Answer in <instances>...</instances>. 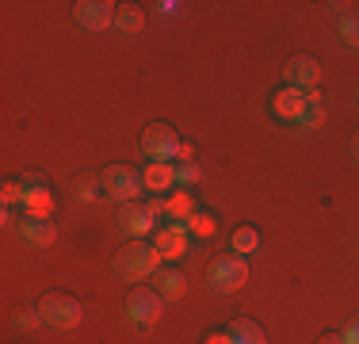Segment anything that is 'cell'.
I'll use <instances>...</instances> for the list:
<instances>
[{
    "label": "cell",
    "instance_id": "6da1fadb",
    "mask_svg": "<svg viewBox=\"0 0 359 344\" xmlns=\"http://www.w3.org/2000/svg\"><path fill=\"white\" fill-rule=\"evenodd\" d=\"M161 260H165V256H161L157 245L134 241V245H126L123 253L115 256V275H118V279H130V283L149 279V275L161 272Z\"/></svg>",
    "mask_w": 359,
    "mask_h": 344
},
{
    "label": "cell",
    "instance_id": "7a4b0ae2",
    "mask_svg": "<svg viewBox=\"0 0 359 344\" xmlns=\"http://www.w3.org/2000/svg\"><path fill=\"white\" fill-rule=\"evenodd\" d=\"M39 314H42V322H46L50 329H76L81 317H84V306L69 295H46L42 306H39Z\"/></svg>",
    "mask_w": 359,
    "mask_h": 344
},
{
    "label": "cell",
    "instance_id": "3957f363",
    "mask_svg": "<svg viewBox=\"0 0 359 344\" xmlns=\"http://www.w3.org/2000/svg\"><path fill=\"white\" fill-rule=\"evenodd\" d=\"M245 283H249V264H245V256H218V260L210 264V287L222 291V295H233Z\"/></svg>",
    "mask_w": 359,
    "mask_h": 344
},
{
    "label": "cell",
    "instance_id": "277c9868",
    "mask_svg": "<svg viewBox=\"0 0 359 344\" xmlns=\"http://www.w3.org/2000/svg\"><path fill=\"white\" fill-rule=\"evenodd\" d=\"M104 192L111 195V199H118V203H134V199H138V195L145 192L142 172H134V168H126V165L107 168V176H104Z\"/></svg>",
    "mask_w": 359,
    "mask_h": 344
},
{
    "label": "cell",
    "instance_id": "5b68a950",
    "mask_svg": "<svg viewBox=\"0 0 359 344\" xmlns=\"http://www.w3.org/2000/svg\"><path fill=\"white\" fill-rule=\"evenodd\" d=\"M161 295L157 291H149V287H134L130 291V298H126V317H130L134 325H157L161 322Z\"/></svg>",
    "mask_w": 359,
    "mask_h": 344
},
{
    "label": "cell",
    "instance_id": "8992f818",
    "mask_svg": "<svg viewBox=\"0 0 359 344\" xmlns=\"http://www.w3.org/2000/svg\"><path fill=\"white\" fill-rule=\"evenodd\" d=\"M142 150L149 161H172L180 157V150H184V142L176 138V131H168V126H149L142 138Z\"/></svg>",
    "mask_w": 359,
    "mask_h": 344
},
{
    "label": "cell",
    "instance_id": "52a82bcc",
    "mask_svg": "<svg viewBox=\"0 0 359 344\" xmlns=\"http://www.w3.org/2000/svg\"><path fill=\"white\" fill-rule=\"evenodd\" d=\"M115 20H118V12L107 0H84V4H76V23L84 31H107Z\"/></svg>",
    "mask_w": 359,
    "mask_h": 344
},
{
    "label": "cell",
    "instance_id": "ba28073f",
    "mask_svg": "<svg viewBox=\"0 0 359 344\" xmlns=\"http://www.w3.org/2000/svg\"><path fill=\"white\" fill-rule=\"evenodd\" d=\"M153 245L161 249L165 260H180V256H187V249H191V234L184 230V222H172V226H161L157 230Z\"/></svg>",
    "mask_w": 359,
    "mask_h": 344
},
{
    "label": "cell",
    "instance_id": "9c48e42d",
    "mask_svg": "<svg viewBox=\"0 0 359 344\" xmlns=\"http://www.w3.org/2000/svg\"><path fill=\"white\" fill-rule=\"evenodd\" d=\"M321 81V65L313 58H294L287 65V88H298V92H313Z\"/></svg>",
    "mask_w": 359,
    "mask_h": 344
},
{
    "label": "cell",
    "instance_id": "30bf717a",
    "mask_svg": "<svg viewBox=\"0 0 359 344\" xmlns=\"http://www.w3.org/2000/svg\"><path fill=\"white\" fill-rule=\"evenodd\" d=\"M271 111H276L283 123H302V115H306V92H298V88H283V92H276L271 96Z\"/></svg>",
    "mask_w": 359,
    "mask_h": 344
},
{
    "label": "cell",
    "instance_id": "8fae6325",
    "mask_svg": "<svg viewBox=\"0 0 359 344\" xmlns=\"http://www.w3.org/2000/svg\"><path fill=\"white\" fill-rule=\"evenodd\" d=\"M153 218H157V214H153L149 206H142V203H126L123 214H118L123 230L130 237H138V241H145V234H153Z\"/></svg>",
    "mask_w": 359,
    "mask_h": 344
},
{
    "label": "cell",
    "instance_id": "7c38bea8",
    "mask_svg": "<svg viewBox=\"0 0 359 344\" xmlns=\"http://www.w3.org/2000/svg\"><path fill=\"white\" fill-rule=\"evenodd\" d=\"M142 184H145V192L165 195L168 187H176V165L172 161H149L142 172Z\"/></svg>",
    "mask_w": 359,
    "mask_h": 344
},
{
    "label": "cell",
    "instance_id": "4fadbf2b",
    "mask_svg": "<svg viewBox=\"0 0 359 344\" xmlns=\"http://www.w3.org/2000/svg\"><path fill=\"white\" fill-rule=\"evenodd\" d=\"M15 230H20V237L27 241V245H39V249H46V245H54V241H57V230H54V222H50V218H27V214H23Z\"/></svg>",
    "mask_w": 359,
    "mask_h": 344
},
{
    "label": "cell",
    "instance_id": "5bb4252c",
    "mask_svg": "<svg viewBox=\"0 0 359 344\" xmlns=\"http://www.w3.org/2000/svg\"><path fill=\"white\" fill-rule=\"evenodd\" d=\"M27 184V199H23V214L27 218H50V211H54V195L42 187V180H23Z\"/></svg>",
    "mask_w": 359,
    "mask_h": 344
},
{
    "label": "cell",
    "instance_id": "9a60e30c",
    "mask_svg": "<svg viewBox=\"0 0 359 344\" xmlns=\"http://www.w3.org/2000/svg\"><path fill=\"white\" fill-rule=\"evenodd\" d=\"M229 337H233V344H268L264 329L256 322H249V317H237V322L229 325Z\"/></svg>",
    "mask_w": 359,
    "mask_h": 344
},
{
    "label": "cell",
    "instance_id": "2e32d148",
    "mask_svg": "<svg viewBox=\"0 0 359 344\" xmlns=\"http://www.w3.org/2000/svg\"><path fill=\"white\" fill-rule=\"evenodd\" d=\"M161 203H165V214L172 222H187L195 214V203H191V195H187V192H176V195H168V199H161Z\"/></svg>",
    "mask_w": 359,
    "mask_h": 344
},
{
    "label": "cell",
    "instance_id": "e0dca14e",
    "mask_svg": "<svg viewBox=\"0 0 359 344\" xmlns=\"http://www.w3.org/2000/svg\"><path fill=\"white\" fill-rule=\"evenodd\" d=\"M184 291H187V279H184L180 272H172V268H168V272H157V295H161V298H180Z\"/></svg>",
    "mask_w": 359,
    "mask_h": 344
},
{
    "label": "cell",
    "instance_id": "ac0fdd59",
    "mask_svg": "<svg viewBox=\"0 0 359 344\" xmlns=\"http://www.w3.org/2000/svg\"><path fill=\"white\" fill-rule=\"evenodd\" d=\"M321 119H325L321 96H318V92H306V115H302V123H298V131H318Z\"/></svg>",
    "mask_w": 359,
    "mask_h": 344
},
{
    "label": "cell",
    "instance_id": "d6986e66",
    "mask_svg": "<svg viewBox=\"0 0 359 344\" xmlns=\"http://www.w3.org/2000/svg\"><path fill=\"white\" fill-rule=\"evenodd\" d=\"M184 230L187 234H195V237H215V230H218V222L210 218V214H203V211H195L191 218L184 222Z\"/></svg>",
    "mask_w": 359,
    "mask_h": 344
},
{
    "label": "cell",
    "instance_id": "ffe728a7",
    "mask_svg": "<svg viewBox=\"0 0 359 344\" xmlns=\"http://www.w3.org/2000/svg\"><path fill=\"white\" fill-rule=\"evenodd\" d=\"M256 249H260V234H256L252 226H245V230L233 234V253L237 256H249V253H256Z\"/></svg>",
    "mask_w": 359,
    "mask_h": 344
},
{
    "label": "cell",
    "instance_id": "44dd1931",
    "mask_svg": "<svg viewBox=\"0 0 359 344\" xmlns=\"http://www.w3.org/2000/svg\"><path fill=\"white\" fill-rule=\"evenodd\" d=\"M115 27L126 31V34H138V31L145 27V20H142L138 8H123V12H118V20H115Z\"/></svg>",
    "mask_w": 359,
    "mask_h": 344
},
{
    "label": "cell",
    "instance_id": "7402d4cb",
    "mask_svg": "<svg viewBox=\"0 0 359 344\" xmlns=\"http://www.w3.org/2000/svg\"><path fill=\"white\" fill-rule=\"evenodd\" d=\"M340 39H344L348 46H359V12L340 15Z\"/></svg>",
    "mask_w": 359,
    "mask_h": 344
},
{
    "label": "cell",
    "instance_id": "603a6c76",
    "mask_svg": "<svg viewBox=\"0 0 359 344\" xmlns=\"http://www.w3.org/2000/svg\"><path fill=\"white\" fill-rule=\"evenodd\" d=\"M39 322H42V314H39V310H31V306H20V310H15V317H12V325H15L20 333L35 329Z\"/></svg>",
    "mask_w": 359,
    "mask_h": 344
},
{
    "label": "cell",
    "instance_id": "cb8c5ba5",
    "mask_svg": "<svg viewBox=\"0 0 359 344\" xmlns=\"http://www.w3.org/2000/svg\"><path fill=\"white\" fill-rule=\"evenodd\" d=\"M96 195H100V184H96V180H76V184H73V199H76V203H92Z\"/></svg>",
    "mask_w": 359,
    "mask_h": 344
},
{
    "label": "cell",
    "instance_id": "d4e9b609",
    "mask_svg": "<svg viewBox=\"0 0 359 344\" xmlns=\"http://www.w3.org/2000/svg\"><path fill=\"white\" fill-rule=\"evenodd\" d=\"M0 199H4V206H15V203H23L27 199V184H4V192H0Z\"/></svg>",
    "mask_w": 359,
    "mask_h": 344
},
{
    "label": "cell",
    "instance_id": "484cf974",
    "mask_svg": "<svg viewBox=\"0 0 359 344\" xmlns=\"http://www.w3.org/2000/svg\"><path fill=\"white\" fill-rule=\"evenodd\" d=\"M199 180V165L195 161H176V184H195Z\"/></svg>",
    "mask_w": 359,
    "mask_h": 344
},
{
    "label": "cell",
    "instance_id": "4316f807",
    "mask_svg": "<svg viewBox=\"0 0 359 344\" xmlns=\"http://www.w3.org/2000/svg\"><path fill=\"white\" fill-rule=\"evenodd\" d=\"M340 337H344V344H359V317H355L352 325H348L344 333H340Z\"/></svg>",
    "mask_w": 359,
    "mask_h": 344
},
{
    "label": "cell",
    "instance_id": "83f0119b",
    "mask_svg": "<svg viewBox=\"0 0 359 344\" xmlns=\"http://www.w3.org/2000/svg\"><path fill=\"white\" fill-rule=\"evenodd\" d=\"M180 8H184V4H176V0H161L157 12H161V15H180Z\"/></svg>",
    "mask_w": 359,
    "mask_h": 344
},
{
    "label": "cell",
    "instance_id": "f1b7e54d",
    "mask_svg": "<svg viewBox=\"0 0 359 344\" xmlns=\"http://www.w3.org/2000/svg\"><path fill=\"white\" fill-rule=\"evenodd\" d=\"M207 344H233V337H229V333H210Z\"/></svg>",
    "mask_w": 359,
    "mask_h": 344
},
{
    "label": "cell",
    "instance_id": "f546056e",
    "mask_svg": "<svg viewBox=\"0 0 359 344\" xmlns=\"http://www.w3.org/2000/svg\"><path fill=\"white\" fill-rule=\"evenodd\" d=\"M321 344H344V337H340V333H329V337H325Z\"/></svg>",
    "mask_w": 359,
    "mask_h": 344
},
{
    "label": "cell",
    "instance_id": "4dcf8cb0",
    "mask_svg": "<svg viewBox=\"0 0 359 344\" xmlns=\"http://www.w3.org/2000/svg\"><path fill=\"white\" fill-rule=\"evenodd\" d=\"M355 161H359V142H355Z\"/></svg>",
    "mask_w": 359,
    "mask_h": 344
},
{
    "label": "cell",
    "instance_id": "1f68e13d",
    "mask_svg": "<svg viewBox=\"0 0 359 344\" xmlns=\"http://www.w3.org/2000/svg\"><path fill=\"white\" fill-rule=\"evenodd\" d=\"M355 103H359V96H355Z\"/></svg>",
    "mask_w": 359,
    "mask_h": 344
}]
</instances>
